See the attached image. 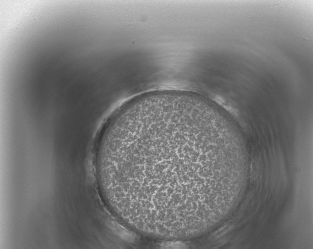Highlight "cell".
<instances>
[{"label":"cell","mask_w":313,"mask_h":249,"mask_svg":"<svg viewBox=\"0 0 313 249\" xmlns=\"http://www.w3.org/2000/svg\"><path fill=\"white\" fill-rule=\"evenodd\" d=\"M209 117L197 99L177 94L140 100L117 114L104 137L100 172L106 202L121 222L161 239L201 231L216 149Z\"/></svg>","instance_id":"1"}]
</instances>
